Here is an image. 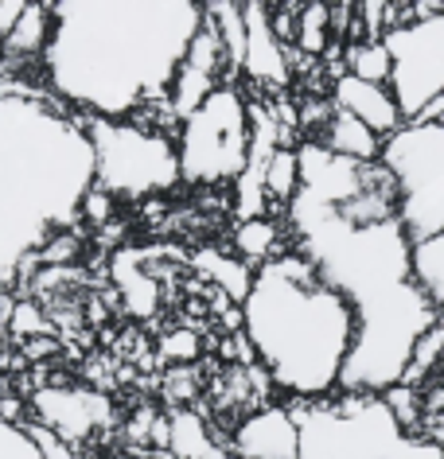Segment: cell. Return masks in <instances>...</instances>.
Here are the masks:
<instances>
[{"instance_id":"603a6c76","label":"cell","mask_w":444,"mask_h":459,"mask_svg":"<svg viewBox=\"0 0 444 459\" xmlns=\"http://www.w3.org/2000/svg\"><path fill=\"white\" fill-rule=\"evenodd\" d=\"M382 401L390 405V412L397 417V424H402L405 432H425V417H429V409H425V397H421V389L414 385H394V389H386Z\"/></svg>"},{"instance_id":"83f0119b","label":"cell","mask_w":444,"mask_h":459,"mask_svg":"<svg viewBox=\"0 0 444 459\" xmlns=\"http://www.w3.org/2000/svg\"><path fill=\"white\" fill-rule=\"evenodd\" d=\"M24 429H28L31 440H36V447H39V455H43V459H78V455H74V447L66 444L63 436H55L51 429H43V424H36V420L24 424Z\"/></svg>"},{"instance_id":"f546056e","label":"cell","mask_w":444,"mask_h":459,"mask_svg":"<svg viewBox=\"0 0 444 459\" xmlns=\"http://www.w3.org/2000/svg\"><path fill=\"white\" fill-rule=\"evenodd\" d=\"M20 13H24V4H20V0H4V4H0V48H4V39H8V31H13Z\"/></svg>"},{"instance_id":"9a60e30c","label":"cell","mask_w":444,"mask_h":459,"mask_svg":"<svg viewBox=\"0 0 444 459\" xmlns=\"http://www.w3.org/2000/svg\"><path fill=\"white\" fill-rule=\"evenodd\" d=\"M144 257H148V249H129V246L118 249V257H113V281L121 284L129 312L141 316V319L152 316L156 300H161V292H156V277L152 273H144Z\"/></svg>"},{"instance_id":"7a4b0ae2","label":"cell","mask_w":444,"mask_h":459,"mask_svg":"<svg viewBox=\"0 0 444 459\" xmlns=\"http://www.w3.org/2000/svg\"><path fill=\"white\" fill-rule=\"evenodd\" d=\"M51 13L39 63L48 94L98 121H133L164 106L207 20L191 0H66Z\"/></svg>"},{"instance_id":"5b68a950","label":"cell","mask_w":444,"mask_h":459,"mask_svg":"<svg viewBox=\"0 0 444 459\" xmlns=\"http://www.w3.org/2000/svg\"><path fill=\"white\" fill-rule=\"evenodd\" d=\"M379 160L402 191V226L414 249V273L444 316V121L405 125L382 144Z\"/></svg>"},{"instance_id":"f1b7e54d","label":"cell","mask_w":444,"mask_h":459,"mask_svg":"<svg viewBox=\"0 0 444 459\" xmlns=\"http://www.w3.org/2000/svg\"><path fill=\"white\" fill-rule=\"evenodd\" d=\"M199 354V335L196 331H172L161 339V359L168 362H191Z\"/></svg>"},{"instance_id":"9c48e42d","label":"cell","mask_w":444,"mask_h":459,"mask_svg":"<svg viewBox=\"0 0 444 459\" xmlns=\"http://www.w3.org/2000/svg\"><path fill=\"white\" fill-rule=\"evenodd\" d=\"M386 51L394 59L390 94L405 125H414L437 94H444V4L414 24L386 31Z\"/></svg>"},{"instance_id":"4316f807","label":"cell","mask_w":444,"mask_h":459,"mask_svg":"<svg viewBox=\"0 0 444 459\" xmlns=\"http://www.w3.org/2000/svg\"><path fill=\"white\" fill-rule=\"evenodd\" d=\"M113 206H118V199H113L109 191H101L98 183L86 191V199H83V211H78V222H90V226H109L113 222Z\"/></svg>"},{"instance_id":"44dd1931","label":"cell","mask_w":444,"mask_h":459,"mask_svg":"<svg viewBox=\"0 0 444 459\" xmlns=\"http://www.w3.org/2000/svg\"><path fill=\"white\" fill-rule=\"evenodd\" d=\"M261 183H266V199L284 206V214H289L292 199L300 195V160H296V148H277V152L269 156L266 164V176H261Z\"/></svg>"},{"instance_id":"7c38bea8","label":"cell","mask_w":444,"mask_h":459,"mask_svg":"<svg viewBox=\"0 0 444 459\" xmlns=\"http://www.w3.org/2000/svg\"><path fill=\"white\" fill-rule=\"evenodd\" d=\"M246 16V59L242 74L257 90H284L289 86V48H281V39L273 36L269 4H242Z\"/></svg>"},{"instance_id":"d4e9b609","label":"cell","mask_w":444,"mask_h":459,"mask_svg":"<svg viewBox=\"0 0 444 459\" xmlns=\"http://www.w3.org/2000/svg\"><path fill=\"white\" fill-rule=\"evenodd\" d=\"M8 331H13V335L16 339H43V335H48V331H51V324H48V316H43L39 312V307L36 304H31V300H16L13 304V316H8V324H4Z\"/></svg>"},{"instance_id":"52a82bcc","label":"cell","mask_w":444,"mask_h":459,"mask_svg":"<svg viewBox=\"0 0 444 459\" xmlns=\"http://www.w3.org/2000/svg\"><path fill=\"white\" fill-rule=\"evenodd\" d=\"M179 179L187 187L238 183L249 160V101L238 86H219L176 129Z\"/></svg>"},{"instance_id":"8992f818","label":"cell","mask_w":444,"mask_h":459,"mask_svg":"<svg viewBox=\"0 0 444 459\" xmlns=\"http://www.w3.org/2000/svg\"><path fill=\"white\" fill-rule=\"evenodd\" d=\"M289 409L300 424V459H444L429 432H405L374 394H339Z\"/></svg>"},{"instance_id":"cb8c5ba5","label":"cell","mask_w":444,"mask_h":459,"mask_svg":"<svg viewBox=\"0 0 444 459\" xmlns=\"http://www.w3.org/2000/svg\"><path fill=\"white\" fill-rule=\"evenodd\" d=\"M440 359H444V319L429 331V335H421V342L414 347V362H409V370H405V382H402V385L421 389V382H425V377L437 370Z\"/></svg>"},{"instance_id":"d6986e66","label":"cell","mask_w":444,"mask_h":459,"mask_svg":"<svg viewBox=\"0 0 444 459\" xmlns=\"http://www.w3.org/2000/svg\"><path fill=\"white\" fill-rule=\"evenodd\" d=\"M196 269L207 273L211 284H219V289L231 296L238 307H242L249 289H254V269H249L242 257H234V254H214V249H203V254L196 257Z\"/></svg>"},{"instance_id":"2e32d148","label":"cell","mask_w":444,"mask_h":459,"mask_svg":"<svg viewBox=\"0 0 444 459\" xmlns=\"http://www.w3.org/2000/svg\"><path fill=\"white\" fill-rule=\"evenodd\" d=\"M51 28H55L51 4H24V13L16 16V24L4 39V51L13 55V59H39L43 63L48 43H51Z\"/></svg>"},{"instance_id":"277c9868","label":"cell","mask_w":444,"mask_h":459,"mask_svg":"<svg viewBox=\"0 0 444 459\" xmlns=\"http://www.w3.org/2000/svg\"><path fill=\"white\" fill-rule=\"evenodd\" d=\"M242 335L269 385L289 405H309L339 394L355 319L309 257L284 249L254 273V289L242 300Z\"/></svg>"},{"instance_id":"484cf974","label":"cell","mask_w":444,"mask_h":459,"mask_svg":"<svg viewBox=\"0 0 444 459\" xmlns=\"http://www.w3.org/2000/svg\"><path fill=\"white\" fill-rule=\"evenodd\" d=\"M0 459H43V455L24 424H13L0 417Z\"/></svg>"},{"instance_id":"ffe728a7","label":"cell","mask_w":444,"mask_h":459,"mask_svg":"<svg viewBox=\"0 0 444 459\" xmlns=\"http://www.w3.org/2000/svg\"><path fill=\"white\" fill-rule=\"evenodd\" d=\"M344 66L351 78L359 82H370V86H390V74H394V59L386 51L382 39H359V43H347L344 48Z\"/></svg>"},{"instance_id":"3957f363","label":"cell","mask_w":444,"mask_h":459,"mask_svg":"<svg viewBox=\"0 0 444 459\" xmlns=\"http://www.w3.org/2000/svg\"><path fill=\"white\" fill-rule=\"evenodd\" d=\"M94 171L86 117L48 90H0V281L20 277L51 238L74 230Z\"/></svg>"},{"instance_id":"5bb4252c","label":"cell","mask_w":444,"mask_h":459,"mask_svg":"<svg viewBox=\"0 0 444 459\" xmlns=\"http://www.w3.org/2000/svg\"><path fill=\"white\" fill-rule=\"evenodd\" d=\"M304 141H316V144H324L327 152H335L344 160H359V164H379L382 144H386L382 136H374L367 125L355 121L344 109H332V117L316 129V136H304Z\"/></svg>"},{"instance_id":"ac0fdd59","label":"cell","mask_w":444,"mask_h":459,"mask_svg":"<svg viewBox=\"0 0 444 459\" xmlns=\"http://www.w3.org/2000/svg\"><path fill=\"white\" fill-rule=\"evenodd\" d=\"M284 234L281 226L273 222V218H254V222H238L234 230V257H242L249 269H261L266 261H273L277 254H284L281 249Z\"/></svg>"},{"instance_id":"ba28073f","label":"cell","mask_w":444,"mask_h":459,"mask_svg":"<svg viewBox=\"0 0 444 459\" xmlns=\"http://www.w3.org/2000/svg\"><path fill=\"white\" fill-rule=\"evenodd\" d=\"M90 144H94V183L113 199H148V195L176 191L179 156L176 136L156 133L136 121H98L86 117Z\"/></svg>"},{"instance_id":"4fadbf2b","label":"cell","mask_w":444,"mask_h":459,"mask_svg":"<svg viewBox=\"0 0 444 459\" xmlns=\"http://www.w3.org/2000/svg\"><path fill=\"white\" fill-rule=\"evenodd\" d=\"M332 106L351 113L355 121H362L374 136H382V141H390L405 129V117L402 109H397V101L390 94V86H370V82H359V78L351 74H335L332 82Z\"/></svg>"},{"instance_id":"30bf717a","label":"cell","mask_w":444,"mask_h":459,"mask_svg":"<svg viewBox=\"0 0 444 459\" xmlns=\"http://www.w3.org/2000/svg\"><path fill=\"white\" fill-rule=\"evenodd\" d=\"M31 412H36V424L74 447L113 420V401L86 385H48L31 397Z\"/></svg>"},{"instance_id":"6da1fadb","label":"cell","mask_w":444,"mask_h":459,"mask_svg":"<svg viewBox=\"0 0 444 459\" xmlns=\"http://www.w3.org/2000/svg\"><path fill=\"white\" fill-rule=\"evenodd\" d=\"M284 218L292 249L344 296L355 319L339 394L382 397L386 389L402 385L421 335L444 319L414 273L402 218L351 222L335 203L309 191L296 195Z\"/></svg>"},{"instance_id":"4dcf8cb0","label":"cell","mask_w":444,"mask_h":459,"mask_svg":"<svg viewBox=\"0 0 444 459\" xmlns=\"http://www.w3.org/2000/svg\"><path fill=\"white\" fill-rule=\"evenodd\" d=\"M24 354H28V359H51V354H59V342L48 339V335H43V339H28Z\"/></svg>"},{"instance_id":"e0dca14e","label":"cell","mask_w":444,"mask_h":459,"mask_svg":"<svg viewBox=\"0 0 444 459\" xmlns=\"http://www.w3.org/2000/svg\"><path fill=\"white\" fill-rule=\"evenodd\" d=\"M168 447L176 459H219V444L211 440L207 420L191 409H176L168 417Z\"/></svg>"},{"instance_id":"8fae6325","label":"cell","mask_w":444,"mask_h":459,"mask_svg":"<svg viewBox=\"0 0 444 459\" xmlns=\"http://www.w3.org/2000/svg\"><path fill=\"white\" fill-rule=\"evenodd\" d=\"M238 459H300V424L289 405H261L231 432Z\"/></svg>"},{"instance_id":"7402d4cb","label":"cell","mask_w":444,"mask_h":459,"mask_svg":"<svg viewBox=\"0 0 444 459\" xmlns=\"http://www.w3.org/2000/svg\"><path fill=\"white\" fill-rule=\"evenodd\" d=\"M332 4H304L296 8V43L292 48L309 59H320V55L332 48Z\"/></svg>"}]
</instances>
